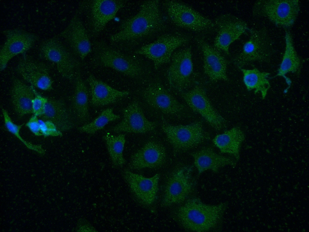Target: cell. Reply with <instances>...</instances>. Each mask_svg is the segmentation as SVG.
Segmentation results:
<instances>
[{
	"label": "cell",
	"mask_w": 309,
	"mask_h": 232,
	"mask_svg": "<svg viewBox=\"0 0 309 232\" xmlns=\"http://www.w3.org/2000/svg\"><path fill=\"white\" fill-rule=\"evenodd\" d=\"M164 24L159 1H146L135 14L122 22L118 31L111 35L110 39L115 43L138 40L159 31Z\"/></svg>",
	"instance_id": "6da1fadb"
},
{
	"label": "cell",
	"mask_w": 309,
	"mask_h": 232,
	"mask_svg": "<svg viewBox=\"0 0 309 232\" xmlns=\"http://www.w3.org/2000/svg\"><path fill=\"white\" fill-rule=\"evenodd\" d=\"M228 203L205 204L197 198L187 200L175 213L176 220L185 230L208 232L216 230L221 224Z\"/></svg>",
	"instance_id": "7a4b0ae2"
},
{
	"label": "cell",
	"mask_w": 309,
	"mask_h": 232,
	"mask_svg": "<svg viewBox=\"0 0 309 232\" xmlns=\"http://www.w3.org/2000/svg\"><path fill=\"white\" fill-rule=\"evenodd\" d=\"M92 46L94 58L100 65L132 78H137L143 73V68L138 61L105 42L96 41Z\"/></svg>",
	"instance_id": "3957f363"
},
{
	"label": "cell",
	"mask_w": 309,
	"mask_h": 232,
	"mask_svg": "<svg viewBox=\"0 0 309 232\" xmlns=\"http://www.w3.org/2000/svg\"><path fill=\"white\" fill-rule=\"evenodd\" d=\"M39 50L41 56L55 63L60 74L72 80L80 66L79 62L68 47L57 36L44 40Z\"/></svg>",
	"instance_id": "277c9868"
},
{
	"label": "cell",
	"mask_w": 309,
	"mask_h": 232,
	"mask_svg": "<svg viewBox=\"0 0 309 232\" xmlns=\"http://www.w3.org/2000/svg\"><path fill=\"white\" fill-rule=\"evenodd\" d=\"M300 10L297 0H260L252 7L254 16L266 18L276 25L284 28L294 24Z\"/></svg>",
	"instance_id": "5b68a950"
},
{
	"label": "cell",
	"mask_w": 309,
	"mask_h": 232,
	"mask_svg": "<svg viewBox=\"0 0 309 232\" xmlns=\"http://www.w3.org/2000/svg\"><path fill=\"white\" fill-rule=\"evenodd\" d=\"M125 1L119 0L85 1L80 5L79 11L85 15L89 34L97 36L107 24L116 17Z\"/></svg>",
	"instance_id": "8992f818"
},
{
	"label": "cell",
	"mask_w": 309,
	"mask_h": 232,
	"mask_svg": "<svg viewBox=\"0 0 309 232\" xmlns=\"http://www.w3.org/2000/svg\"><path fill=\"white\" fill-rule=\"evenodd\" d=\"M249 30V40L234 60L235 65L239 69L253 62L268 63L274 52L273 42L266 27Z\"/></svg>",
	"instance_id": "52a82bcc"
},
{
	"label": "cell",
	"mask_w": 309,
	"mask_h": 232,
	"mask_svg": "<svg viewBox=\"0 0 309 232\" xmlns=\"http://www.w3.org/2000/svg\"><path fill=\"white\" fill-rule=\"evenodd\" d=\"M162 129L173 148L174 155L192 149L209 138L200 121L174 125L162 119Z\"/></svg>",
	"instance_id": "ba28073f"
},
{
	"label": "cell",
	"mask_w": 309,
	"mask_h": 232,
	"mask_svg": "<svg viewBox=\"0 0 309 232\" xmlns=\"http://www.w3.org/2000/svg\"><path fill=\"white\" fill-rule=\"evenodd\" d=\"M164 6L171 21L180 27L200 32L210 29L215 25L210 19L182 2L166 1Z\"/></svg>",
	"instance_id": "9c48e42d"
},
{
	"label": "cell",
	"mask_w": 309,
	"mask_h": 232,
	"mask_svg": "<svg viewBox=\"0 0 309 232\" xmlns=\"http://www.w3.org/2000/svg\"><path fill=\"white\" fill-rule=\"evenodd\" d=\"M191 167L177 169L170 174L165 185L162 205L168 207L185 201L193 190L194 183Z\"/></svg>",
	"instance_id": "30bf717a"
},
{
	"label": "cell",
	"mask_w": 309,
	"mask_h": 232,
	"mask_svg": "<svg viewBox=\"0 0 309 232\" xmlns=\"http://www.w3.org/2000/svg\"><path fill=\"white\" fill-rule=\"evenodd\" d=\"M188 41V38L185 36L165 34L142 46L136 53L152 61L157 70L161 65L169 62L174 51Z\"/></svg>",
	"instance_id": "8fae6325"
},
{
	"label": "cell",
	"mask_w": 309,
	"mask_h": 232,
	"mask_svg": "<svg viewBox=\"0 0 309 232\" xmlns=\"http://www.w3.org/2000/svg\"><path fill=\"white\" fill-rule=\"evenodd\" d=\"M3 33L5 39L0 50L1 71L5 69L13 57L30 49L38 39L35 34L18 28L7 29Z\"/></svg>",
	"instance_id": "7c38bea8"
},
{
	"label": "cell",
	"mask_w": 309,
	"mask_h": 232,
	"mask_svg": "<svg viewBox=\"0 0 309 232\" xmlns=\"http://www.w3.org/2000/svg\"><path fill=\"white\" fill-rule=\"evenodd\" d=\"M180 94L190 108L201 115L212 127L220 130L225 127V120L213 106L202 87L196 85Z\"/></svg>",
	"instance_id": "4fadbf2b"
},
{
	"label": "cell",
	"mask_w": 309,
	"mask_h": 232,
	"mask_svg": "<svg viewBox=\"0 0 309 232\" xmlns=\"http://www.w3.org/2000/svg\"><path fill=\"white\" fill-rule=\"evenodd\" d=\"M167 72L169 84L180 93L188 87L193 71L191 48L187 47L174 52Z\"/></svg>",
	"instance_id": "5bb4252c"
},
{
	"label": "cell",
	"mask_w": 309,
	"mask_h": 232,
	"mask_svg": "<svg viewBox=\"0 0 309 232\" xmlns=\"http://www.w3.org/2000/svg\"><path fill=\"white\" fill-rule=\"evenodd\" d=\"M79 14L76 12L59 36L74 54L83 60L92 51V46Z\"/></svg>",
	"instance_id": "9a60e30c"
},
{
	"label": "cell",
	"mask_w": 309,
	"mask_h": 232,
	"mask_svg": "<svg viewBox=\"0 0 309 232\" xmlns=\"http://www.w3.org/2000/svg\"><path fill=\"white\" fill-rule=\"evenodd\" d=\"M214 24L218 28L214 48L228 55L229 54L230 45L249 29L245 21L230 14L219 16L215 19Z\"/></svg>",
	"instance_id": "2e32d148"
},
{
	"label": "cell",
	"mask_w": 309,
	"mask_h": 232,
	"mask_svg": "<svg viewBox=\"0 0 309 232\" xmlns=\"http://www.w3.org/2000/svg\"><path fill=\"white\" fill-rule=\"evenodd\" d=\"M16 70L32 86L44 91L52 89L53 82L49 67L44 63L24 54L17 64Z\"/></svg>",
	"instance_id": "e0dca14e"
},
{
	"label": "cell",
	"mask_w": 309,
	"mask_h": 232,
	"mask_svg": "<svg viewBox=\"0 0 309 232\" xmlns=\"http://www.w3.org/2000/svg\"><path fill=\"white\" fill-rule=\"evenodd\" d=\"M142 95L149 105L165 114L177 115L185 109L184 106L158 82L149 84L143 90Z\"/></svg>",
	"instance_id": "ac0fdd59"
},
{
	"label": "cell",
	"mask_w": 309,
	"mask_h": 232,
	"mask_svg": "<svg viewBox=\"0 0 309 232\" xmlns=\"http://www.w3.org/2000/svg\"><path fill=\"white\" fill-rule=\"evenodd\" d=\"M123 114L122 121L112 129L114 132L144 133L153 130L157 126L156 122L146 118L137 100L129 104L124 109Z\"/></svg>",
	"instance_id": "d6986e66"
},
{
	"label": "cell",
	"mask_w": 309,
	"mask_h": 232,
	"mask_svg": "<svg viewBox=\"0 0 309 232\" xmlns=\"http://www.w3.org/2000/svg\"><path fill=\"white\" fill-rule=\"evenodd\" d=\"M122 174L132 191L142 203L150 205L154 202L158 189L159 174L147 178L125 169Z\"/></svg>",
	"instance_id": "ffe728a7"
},
{
	"label": "cell",
	"mask_w": 309,
	"mask_h": 232,
	"mask_svg": "<svg viewBox=\"0 0 309 232\" xmlns=\"http://www.w3.org/2000/svg\"><path fill=\"white\" fill-rule=\"evenodd\" d=\"M197 44L200 46L203 55V68L204 73L212 82L228 81L227 75V62L218 51L204 39L197 38Z\"/></svg>",
	"instance_id": "44dd1931"
},
{
	"label": "cell",
	"mask_w": 309,
	"mask_h": 232,
	"mask_svg": "<svg viewBox=\"0 0 309 232\" xmlns=\"http://www.w3.org/2000/svg\"><path fill=\"white\" fill-rule=\"evenodd\" d=\"M166 157V150L163 145L149 141L131 156L129 167L135 170L156 168L164 163Z\"/></svg>",
	"instance_id": "7402d4cb"
},
{
	"label": "cell",
	"mask_w": 309,
	"mask_h": 232,
	"mask_svg": "<svg viewBox=\"0 0 309 232\" xmlns=\"http://www.w3.org/2000/svg\"><path fill=\"white\" fill-rule=\"evenodd\" d=\"M87 80L90 88L91 103L95 106L113 103L129 94L128 91H119L112 88L92 75H90Z\"/></svg>",
	"instance_id": "603a6c76"
},
{
	"label": "cell",
	"mask_w": 309,
	"mask_h": 232,
	"mask_svg": "<svg viewBox=\"0 0 309 232\" xmlns=\"http://www.w3.org/2000/svg\"><path fill=\"white\" fill-rule=\"evenodd\" d=\"M190 155L193 158L198 176L207 170L216 173L222 167L227 166L234 167L236 165L232 159L217 154L211 147H204Z\"/></svg>",
	"instance_id": "cb8c5ba5"
},
{
	"label": "cell",
	"mask_w": 309,
	"mask_h": 232,
	"mask_svg": "<svg viewBox=\"0 0 309 232\" xmlns=\"http://www.w3.org/2000/svg\"><path fill=\"white\" fill-rule=\"evenodd\" d=\"M43 121L52 122L61 131L68 130L75 126L74 118L62 101L48 98L43 114L39 116Z\"/></svg>",
	"instance_id": "d4e9b609"
},
{
	"label": "cell",
	"mask_w": 309,
	"mask_h": 232,
	"mask_svg": "<svg viewBox=\"0 0 309 232\" xmlns=\"http://www.w3.org/2000/svg\"><path fill=\"white\" fill-rule=\"evenodd\" d=\"M35 96L34 90L18 78H14L11 91L12 103L19 118L33 113L32 102Z\"/></svg>",
	"instance_id": "484cf974"
},
{
	"label": "cell",
	"mask_w": 309,
	"mask_h": 232,
	"mask_svg": "<svg viewBox=\"0 0 309 232\" xmlns=\"http://www.w3.org/2000/svg\"><path fill=\"white\" fill-rule=\"evenodd\" d=\"M285 46L281 62L276 76H280L285 79L289 85L290 80L285 75L288 72L296 73L300 72L301 68V60L295 49L291 34L289 30H285Z\"/></svg>",
	"instance_id": "4316f807"
},
{
	"label": "cell",
	"mask_w": 309,
	"mask_h": 232,
	"mask_svg": "<svg viewBox=\"0 0 309 232\" xmlns=\"http://www.w3.org/2000/svg\"><path fill=\"white\" fill-rule=\"evenodd\" d=\"M244 139L242 131L239 127H234L217 135L212 142L221 153L230 154L237 160L240 157V147Z\"/></svg>",
	"instance_id": "83f0119b"
},
{
	"label": "cell",
	"mask_w": 309,
	"mask_h": 232,
	"mask_svg": "<svg viewBox=\"0 0 309 232\" xmlns=\"http://www.w3.org/2000/svg\"><path fill=\"white\" fill-rule=\"evenodd\" d=\"M76 77L72 99L73 111L76 119L83 123L89 118V95L87 87L80 75L78 74Z\"/></svg>",
	"instance_id": "f1b7e54d"
},
{
	"label": "cell",
	"mask_w": 309,
	"mask_h": 232,
	"mask_svg": "<svg viewBox=\"0 0 309 232\" xmlns=\"http://www.w3.org/2000/svg\"><path fill=\"white\" fill-rule=\"evenodd\" d=\"M243 74V81L247 90H254V94L260 92L262 98L264 99L270 87L268 79L270 73L261 72L256 68L252 69H239Z\"/></svg>",
	"instance_id": "f546056e"
},
{
	"label": "cell",
	"mask_w": 309,
	"mask_h": 232,
	"mask_svg": "<svg viewBox=\"0 0 309 232\" xmlns=\"http://www.w3.org/2000/svg\"><path fill=\"white\" fill-rule=\"evenodd\" d=\"M104 138L113 164L117 167L123 166L126 162L123 154L126 141L125 135L121 134L115 136L107 134Z\"/></svg>",
	"instance_id": "4dcf8cb0"
},
{
	"label": "cell",
	"mask_w": 309,
	"mask_h": 232,
	"mask_svg": "<svg viewBox=\"0 0 309 232\" xmlns=\"http://www.w3.org/2000/svg\"><path fill=\"white\" fill-rule=\"evenodd\" d=\"M120 118L119 115L116 114L113 112V108H107L103 110L99 115L92 121L78 127V129L81 132L93 134L103 129L109 122L115 121Z\"/></svg>",
	"instance_id": "1f68e13d"
},
{
	"label": "cell",
	"mask_w": 309,
	"mask_h": 232,
	"mask_svg": "<svg viewBox=\"0 0 309 232\" xmlns=\"http://www.w3.org/2000/svg\"><path fill=\"white\" fill-rule=\"evenodd\" d=\"M2 109L5 125L8 130L17 137L28 148L40 154H44L45 151L41 145L33 144L25 140L22 138L19 132L23 125H17L14 124L12 121L7 111L2 108Z\"/></svg>",
	"instance_id": "d6a6232c"
},
{
	"label": "cell",
	"mask_w": 309,
	"mask_h": 232,
	"mask_svg": "<svg viewBox=\"0 0 309 232\" xmlns=\"http://www.w3.org/2000/svg\"><path fill=\"white\" fill-rule=\"evenodd\" d=\"M41 132L45 137L62 136L61 131L59 130L55 125L49 121L39 120Z\"/></svg>",
	"instance_id": "836d02e7"
},
{
	"label": "cell",
	"mask_w": 309,
	"mask_h": 232,
	"mask_svg": "<svg viewBox=\"0 0 309 232\" xmlns=\"http://www.w3.org/2000/svg\"><path fill=\"white\" fill-rule=\"evenodd\" d=\"M35 96L32 102L33 113L40 116L43 113L48 98L37 94L34 90Z\"/></svg>",
	"instance_id": "e575fe53"
},
{
	"label": "cell",
	"mask_w": 309,
	"mask_h": 232,
	"mask_svg": "<svg viewBox=\"0 0 309 232\" xmlns=\"http://www.w3.org/2000/svg\"><path fill=\"white\" fill-rule=\"evenodd\" d=\"M26 125L35 135H43L41 131L39 121L37 116L34 114L33 115L26 123Z\"/></svg>",
	"instance_id": "d590c367"
},
{
	"label": "cell",
	"mask_w": 309,
	"mask_h": 232,
	"mask_svg": "<svg viewBox=\"0 0 309 232\" xmlns=\"http://www.w3.org/2000/svg\"><path fill=\"white\" fill-rule=\"evenodd\" d=\"M78 231H95V229L86 220H79L76 227Z\"/></svg>",
	"instance_id": "8d00e7d4"
}]
</instances>
